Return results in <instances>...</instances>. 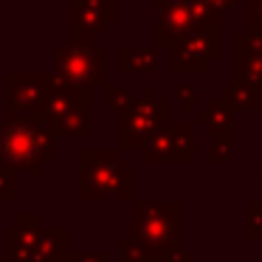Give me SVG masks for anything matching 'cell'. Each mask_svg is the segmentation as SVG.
<instances>
[{"instance_id":"1","label":"cell","mask_w":262,"mask_h":262,"mask_svg":"<svg viewBox=\"0 0 262 262\" xmlns=\"http://www.w3.org/2000/svg\"><path fill=\"white\" fill-rule=\"evenodd\" d=\"M6 152L20 164H29L34 158V136L26 124H17L14 130L6 133Z\"/></svg>"}]
</instances>
